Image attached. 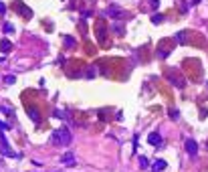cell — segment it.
Instances as JSON below:
<instances>
[{"label": "cell", "instance_id": "2", "mask_svg": "<svg viewBox=\"0 0 208 172\" xmlns=\"http://www.w3.org/2000/svg\"><path fill=\"white\" fill-rule=\"evenodd\" d=\"M166 79L170 81L174 87H178V89L186 87V77H182V75H180V71H178V69H168V71H166Z\"/></svg>", "mask_w": 208, "mask_h": 172}, {"label": "cell", "instance_id": "8", "mask_svg": "<svg viewBox=\"0 0 208 172\" xmlns=\"http://www.w3.org/2000/svg\"><path fill=\"white\" fill-rule=\"evenodd\" d=\"M166 168H168V162L166 160H156L154 164H151V170L154 172H164Z\"/></svg>", "mask_w": 208, "mask_h": 172}, {"label": "cell", "instance_id": "15", "mask_svg": "<svg viewBox=\"0 0 208 172\" xmlns=\"http://www.w3.org/2000/svg\"><path fill=\"white\" fill-rule=\"evenodd\" d=\"M10 128H12V124H6V122L0 120V130H2V132H6V130H10Z\"/></svg>", "mask_w": 208, "mask_h": 172}, {"label": "cell", "instance_id": "12", "mask_svg": "<svg viewBox=\"0 0 208 172\" xmlns=\"http://www.w3.org/2000/svg\"><path fill=\"white\" fill-rule=\"evenodd\" d=\"M10 49H12V43H10V41H6V39H4V41L0 43V51H2L4 55H6V53H10Z\"/></svg>", "mask_w": 208, "mask_h": 172}, {"label": "cell", "instance_id": "10", "mask_svg": "<svg viewBox=\"0 0 208 172\" xmlns=\"http://www.w3.org/2000/svg\"><path fill=\"white\" fill-rule=\"evenodd\" d=\"M105 14H107V16H111V18H117V16H121V10H119L117 6H109V8L105 10Z\"/></svg>", "mask_w": 208, "mask_h": 172}, {"label": "cell", "instance_id": "20", "mask_svg": "<svg viewBox=\"0 0 208 172\" xmlns=\"http://www.w3.org/2000/svg\"><path fill=\"white\" fill-rule=\"evenodd\" d=\"M113 28H115V33H123V26H121V24H113Z\"/></svg>", "mask_w": 208, "mask_h": 172}, {"label": "cell", "instance_id": "26", "mask_svg": "<svg viewBox=\"0 0 208 172\" xmlns=\"http://www.w3.org/2000/svg\"><path fill=\"white\" fill-rule=\"evenodd\" d=\"M206 85H208V83H206Z\"/></svg>", "mask_w": 208, "mask_h": 172}, {"label": "cell", "instance_id": "22", "mask_svg": "<svg viewBox=\"0 0 208 172\" xmlns=\"http://www.w3.org/2000/svg\"><path fill=\"white\" fill-rule=\"evenodd\" d=\"M151 8L158 10V8H160V2H158V0H151Z\"/></svg>", "mask_w": 208, "mask_h": 172}, {"label": "cell", "instance_id": "19", "mask_svg": "<svg viewBox=\"0 0 208 172\" xmlns=\"http://www.w3.org/2000/svg\"><path fill=\"white\" fill-rule=\"evenodd\" d=\"M168 114L172 115L174 120H176V117H180V112H178V109H170V112H168Z\"/></svg>", "mask_w": 208, "mask_h": 172}, {"label": "cell", "instance_id": "17", "mask_svg": "<svg viewBox=\"0 0 208 172\" xmlns=\"http://www.w3.org/2000/svg\"><path fill=\"white\" fill-rule=\"evenodd\" d=\"M4 33L12 34V33H14V26H12V24H8V23H6V24H4Z\"/></svg>", "mask_w": 208, "mask_h": 172}, {"label": "cell", "instance_id": "3", "mask_svg": "<svg viewBox=\"0 0 208 172\" xmlns=\"http://www.w3.org/2000/svg\"><path fill=\"white\" fill-rule=\"evenodd\" d=\"M0 152H2L4 156H8V158H20V156H18V154L8 146V142H6V138H4L2 132H0Z\"/></svg>", "mask_w": 208, "mask_h": 172}, {"label": "cell", "instance_id": "21", "mask_svg": "<svg viewBox=\"0 0 208 172\" xmlns=\"http://www.w3.org/2000/svg\"><path fill=\"white\" fill-rule=\"evenodd\" d=\"M65 45L71 47V45H75V41H71V36H65Z\"/></svg>", "mask_w": 208, "mask_h": 172}, {"label": "cell", "instance_id": "9", "mask_svg": "<svg viewBox=\"0 0 208 172\" xmlns=\"http://www.w3.org/2000/svg\"><path fill=\"white\" fill-rule=\"evenodd\" d=\"M61 162H63V164H69V166H73V164H75V156H73V152L63 154V156H61Z\"/></svg>", "mask_w": 208, "mask_h": 172}, {"label": "cell", "instance_id": "7", "mask_svg": "<svg viewBox=\"0 0 208 172\" xmlns=\"http://www.w3.org/2000/svg\"><path fill=\"white\" fill-rule=\"evenodd\" d=\"M148 142H150L151 146H156V148H160V146H162V136H160L158 132H151L150 136H148Z\"/></svg>", "mask_w": 208, "mask_h": 172}, {"label": "cell", "instance_id": "14", "mask_svg": "<svg viewBox=\"0 0 208 172\" xmlns=\"http://www.w3.org/2000/svg\"><path fill=\"white\" fill-rule=\"evenodd\" d=\"M164 20V14H151V23L154 24H162Z\"/></svg>", "mask_w": 208, "mask_h": 172}, {"label": "cell", "instance_id": "11", "mask_svg": "<svg viewBox=\"0 0 208 172\" xmlns=\"http://www.w3.org/2000/svg\"><path fill=\"white\" fill-rule=\"evenodd\" d=\"M26 114L30 115V120H33V122H38V120H41V114L36 112L35 107H26Z\"/></svg>", "mask_w": 208, "mask_h": 172}, {"label": "cell", "instance_id": "6", "mask_svg": "<svg viewBox=\"0 0 208 172\" xmlns=\"http://www.w3.org/2000/svg\"><path fill=\"white\" fill-rule=\"evenodd\" d=\"M95 33H97V39H99V43L103 45V43H105V36H107V31H103V20H99V23L95 24Z\"/></svg>", "mask_w": 208, "mask_h": 172}, {"label": "cell", "instance_id": "13", "mask_svg": "<svg viewBox=\"0 0 208 172\" xmlns=\"http://www.w3.org/2000/svg\"><path fill=\"white\" fill-rule=\"evenodd\" d=\"M138 160H139V166H141L143 170H148V168H150V162H148V158H143V156H139Z\"/></svg>", "mask_w": 208, "mask_h": 172}, {"label": "cell", "instance_id": "24", "mask_svg": "<svg viewBox=\"0 0 208 172\" xmlns=\"http://www.w3.org/2000/svg\"><path fill=\"white\" fill-rule=\"evenodd\" d=\"M83 18H87V16H91V10H83V14H81Z\"/></svg>", "mask_w": 208, "mask_h": 172}, {"label": "cell", "instance_id": "18", "mask_svg": "<svg viewBox=\"0 0 208 172\" xmlns=\"http://www.w3.org/2000/svg\"><path fill=\"white\" fill-rule=\"evenodd\" d=\"M4 81H6V83H14V81H16V77H14V75H6V77H4Z\"/></svg>", "mask_w": 208, "mask_h": 172}, {"label": "cell", "instance_id": "23", "mask_svg": "<svg viewBox=\"0 0 208 172\" xmlns=\"http://www.w3.org/2000/svg\"><path fill=\"white\" fill-rule=\"evenodd\" d=\"M4 12H6V4H4V2H0V14H4Z\"/></svg>", "mask_w": 208, "mask_h": 172}, {"label": "cell", "instance_id": "25", "mask_svg": "<svg viewBox=\"0 0 208 172\" xmlns=\"http://www.w3.org/2000/svg\"><path fill=\"white\" fill-rule=\"evenodd\" d=\"M206 148H208V144H206Z\"/></svg>", "mask_w": 208, "mask_h": 172}, {"label": "cell", "instance_id": "1", "mask_svg": "<svg viewBox=\"0 0 208 172\" xmlns=\"http://www.w3.org/2000/svg\"><path fill=\"white\" fill-rule=\"evenodd\" d=\"M71 140H73V136H71L69 128H65V126L59 128L57 132L53 134V138H51V142H53V144H57V146H69Z\"/></svg>", "mask_w": 208, "mask_h": 172}, {"label": "cell", "instance_id": "4", "mask_svg": "<svg viewBox=\"0 0 208 172\" xmlns=\"http://www.w3.org/2000/svg\"><path fill=\"white\" fill-rule=\"evenodd\" d=\"M186 152H188V156L190 158H196V154H198V144H196V140L194 138H186Z\"/></svg>", "mask_w": 208, "mask_h": 172}, {"label": "cell", "instance_id": "5", "mask_svg": "<svg viewBox=\"0 0 208 172\" xmlns=\"http://www.w3.org/2000/svg\"><path fill=\"white\" fill-rule=\"evenodd\" d=\"M14 8L20 12L22 16H26V18H33V10H30V8H26V6H24L20 0H16V2H14Z\"/></svg>", "mask_w": 208, "mask_h": 172}, {"label": "cell", "instance_id": "16", "mask_svg": "<svg viewBox=\"0 0 208 172\" xmlns=\"http://www.w3.org/2000/svg\"><path fill=\"white\" fill-rule=\"evenodd\" d=\"M53 115H55V117H61V120H67V114H63V112H59V109H55Z\"/></svg>", "mask_w": 208, "mask_h": 172}]
</instances>
